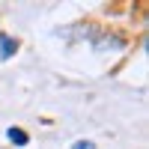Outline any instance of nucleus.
<instances>
[{
    "label": "nucleus",
    "instance_id": "obj_1",
    "mask_svg": "<svg viewBox=\"0 0 149 149\" xmlns=\"http://www.w3.org/2000/svg\"><path fill=\"white\" fill-rule=\"evenodd\" d=\"M125 45H128V36L119 33V30L102 27V30H95V33L90 36V48H93L95 54H116V51H122Z\"/></svg>",
    "mask_w": 149,
    "mask_h": 149
},
{
    "label": "nucleus",
    "instance_id": "obj_4",
    "mask_svg": "<svg viewBox=\"0 0 149 149\" xmlns=\"http://www.w3.org/2000/svg\"><path fill=\"white\" fill-rule=\"evenodd\" d=\"M72 149H98V146H95L93 140H74V143H72Z\"/></svg>",
    "mask_w": 149,
    "mask_h": 149
},
{
    "label": "nucleus",
    "instance_id": "obj_3",
    "mask_svg": "<svg viewBox=\"0 0 149 149\" xmlns=\"http://www.w3.org/2000/svg\"><path fill=\"white\" fill-rule=\"evenodd\" d=\"M18 48H21V42L15 39V36L0 33V60H12V57L18 54Z\"/></svg>",
    "mask_w": 149,
    "mask_h": 149
},
{
    "label": "nucleus",
    "instance_id": "obj_2",
    "mask_svg": "<svg viewBox=\"0 0 149 149\" xmlns=\"http://www.w3.org/2000/svg\"><path fill=\"white\" fill-rule=\"evenodd\" d=\"M6 140L12 146H18V149H27L30 146V131H24L21 125H9L6 128Z\"/></svg>",
    "mask_w": 149,
    "mask_h": 149
}]
</instances>
